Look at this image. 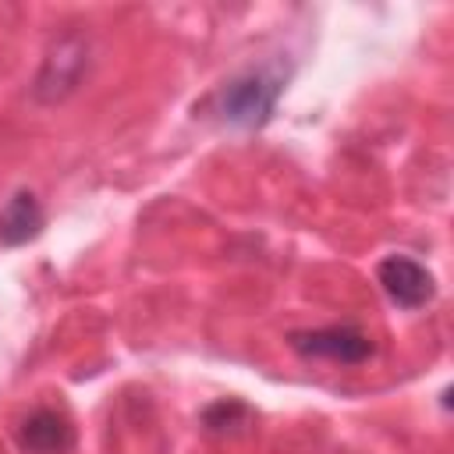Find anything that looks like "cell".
Returning a JSON list of instances; mask_svg holds the SVG:
<instances>
[{
	"instance_id": "6da1fadb",
	"label": "cell",
	"mask_w": 454,
	"mask_h": 454,
	"mask_svg": "<svg viewBox=\"0 0 454 454\" xmlns=\"http://www.w3.org/2000/svg\"><path fill=\"white\" fill-rule=\"evenodd\" d=\"M284 85H287V74L280 67H273V64L248 67V71L234 74L216 92V114L231 128H245V131L262 128L273 117V110L284 96Z\"/></svg>"
},
{
	"instance_id": "7a4b0ae2",
	"label": "cell",
	"mask_w": 454,
	"mask_h": 454,
	"mask_svg": "<svg viewBox=\"0 0 454 454\" xmlns=\"http://www.w3.org/2000/svg\"><path fill=\"white\" fill-rule=\"evenodd\" d=\"M287 344L301 358H326V362H340V365H362L376 351L372 337L351 323H333V326H319V330H291Z\"/></svg>"
},
{
	"instance_id": "3957f363",
	"label": "cell",
	"mask_w": 454,
	"mask_h": 454,
	"mask_svg": "<svg viewBox=\"0 0 454 454\" xmlns=\"http://www.w3.org/2000/svg\"><path fill=\"white\" fill-rule=\"evenodd\" d=\"M376 280H380L383 294H387L397 309H408V312L429 305L433 294H436L433 273H429L419 259H411V255H387V259H380Z\"/></svg>"
},
{
	"instance_id": "277c9868",
	"label": "cell",
	"mask_w": 454,
	"mask_h": 454,
	"mask_svg": "<svg viewBox=\"0 0 454 454\" xmlns=\"http://www.w3.org/2000/svg\"><path fill=\"white\" fill-rule=\"evenodd\" d=\"M18 443L28 454H64L74 443V429L67 415L53 408H32L18 426Z\"/></svg>"
},
{
	"instance_id": "5b68a950",
	"label": "cell",
	"mask_w": 454,
	"mask_h": 454,
	"mask_svg": "<svg viewBox=\"0 0 454 454\" xmlns=\"http://www.w3.org/2000/svg\"><path fill=\"white\" fill-rule=\"evenodd\" d=\"M43 223H46V213H43L35 192H28V188L11 192V199L0 206V241L11 248L39 238Z\"/></svg>"
},
{
	"instance_id": "8992f818",
	"label": "cell",
	"mask_w": 454,
	"mask_h": 454,
	"mask_svg": "<svg viewBox=\"0 0 454 454\" xmlns=\"http://www.w3.org/2000/svg\"><path fill=\"white\" fill-rule=\"evenodd\" d=\"M234 415H248V408L245 404H238V401H220V404H213V408H206V426L209 429H227V426H234Z\"/></svg>"
}]
</instances>
